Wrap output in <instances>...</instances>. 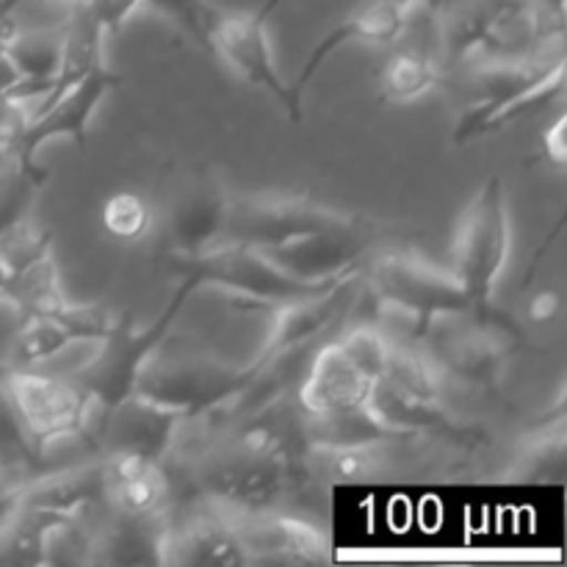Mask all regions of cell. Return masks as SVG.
<instances>
[{
  "label": "cell",
  "mask_w": 567,
  "mask_h": 567,
  "mask_svg": "<svg viewBox=\"0 0 567 567\" xmlns=\"http://www.w3.org/2000/svg\"><path fill=\"white\" fill-rule=\"evenodd\" d=\"M474 97L454 127V142H471L496 131L529 105H540L565 83V39L518 55L474 61L463 66Z\"/></svg>",
  "instance_id": "6da1fadb"
},
{
  "label": "cell",
  "mask_w": 567,
  "mask_h": 567,
  "mask_svg": "<svg viewBox=\"0 0 567 567\" xmlns=\"http://www.w3.org/2000/svg\"><path fill=\"white\" fill-rule=\"evenodd\" d=\"M166 269L197 288L214 286L241 302L266 305V308L319 297L347 277L360 275V271H352V275L330 277V280H305L277 264L269 252L247 247V244H219L203 252H169Z\"/></svg>",
  "instance_id": "7a4b0ae2"
},
{
  "label": "cell",
  "mask_w": 567,
  "mask_h": 567,
  "mask_svg": "<svg viewBox=\"0 0 567 567\" xmlns=\"http://www.w3.org/2000/svg\"><path fill=\"white\" fill-rule=\"evenodd\" d=\"M415 341L437 360L446 377H457L471 385H496L509 360L520 352L526 336L487 299L471 302L457 313L437 316Z\"/></svg>",
  "instance_id": "3957f363"
},
{
  "label": "cell",
  "mask_w": 567,
  "mask_h": 567,
  "mask_svg": "<svg viewBox=\"0 0 567 567\" xmlns=\"http://www.w3.org/2000/svg\"><path fill=\"white\" fill-rule=\"evenodd\" d=\"M194 291H199L194 282L181 280L175 297L147 327H133L120 321L116 330L105 341H100V352L78 374H72L81 391L92 399V424L120 408L127 396H133L138 377L147 369L150 358L158 352L161 343L166 341L183 305L192 299Z\"/></svg>",
  "instance_id": "277c9868"
},
{
  "label": "cell",
  "mask_w": 567,
  "mask_h": 567,
  "mask_svg": "<svg viewBox=\"0 0 567 567\" xmlns=\"http://www.w3.org/2000/svg\"><path fill=\"white\" fill-rule=\"evenodd\" d=\"M316 480L308 460L305 463H277L258 457L236 443L227 452H208L194 465L192 485L199 498L227 509L233 515H255L280 507L282 498Z\"/></svg>",
  "instance_id": "5b68a950"
},
{
  "label": "cell",
  "mask_w": 567,
  "mask_h": 567,
  "mask_svg": "<svg viewBox=\"0 0 567 567\" xmlns=\"http://www.w3.org/2000/svg\"><path fill=\"white\" fill-rule=\"evenodd\" d=\"M360 216L330 208L308 194L258 192L230 194L219 244H247L258 249H280L319 233L354 227Z\"/></svg>",
  "instance_id": "8992f818"
},
{
  "label": "cell",
  "mask_w": 567,
  "mask_h": 567,
  "mask_svg": "<svg viewBox=\"0 0 567 567\" xmlns=\"http://www.w3.org/2000/svg\"><path fill=\"white\" fill-rule=\"evenodd\" d=\"M258 365H227L214 358H183L166 365L147 363L136 382V396L186 421L225 413L241 402L258 380Z\"/></svg>",
  "instance_id": "52a82bcc"
},
{
  "label": "cell",
  "mask_w": 567,
  "mask_h": 567,
  "mask_svg": "<svg viewBox=\"0 0 567 567\" xmlns=\"http://www.w3.org/2000/svg\"><path fill=\"white\" fill-rule=\"evenodd\" d=\"M0 391L42 454L64 437H86L92 399L72 377L48 374L39 365H6Z\"/></svg>",
  "instance_id": "ba28073f"
},
{
  "label": "cell",
  "mask_w": 567,
  "mask_h": 567,
  "mask_svg": "<svg viewBox=\"0 0 567 567\" xmlns=\"http://www.w3.org/2000/svg\"><path fill=\"white\" fill-rule=\"evenodd\" d=\"M509 247H513V227H509L507 194H504L502 175H493L465 208L452 247V271L471 302L493 299L507 266Z\"/></svg>",
  "instance_id": "9c48e42d"
},
{
  "label": "cell",
  "mask_w": 567,
  "mask_h": 567,
  "mask_svg": "<svg viewBox=\"0 0 567 567\" xmlns=\"http://www.w3.org/2000/svg\"><path fill=\"white\" fill-rule=\"evenodd\" d=\"M369 288L382 308L399 310L419 324L415 336L432 319L468 308L471 297L452 269L435 266L424 255L393 249L369 260Z\"/></svg>",
  "instance_id": "30bf717a"
},
{
  "label": "cell",
  "mask_w": 567,
  "mask_h": 567,
  "mask_svg": "<svg viewBox=\"0 0 567 567\" xmlns=\"http://www.w3.org/2000/svg\"><path fill=\"white\" fill-rule=\"evenodd\" d=\"M282 0H264V6L247 11H221L214 6L208 25V50H214L241 81L266 89L280 100L291 122H302V111L293 105L291 89L282 81L271 53L269 20Z\"/></svg>",
  "instance_id": "8fae6325"
},
{
  "label": "cell",
  "mask_w": 567,
  "mask_h": 567,
  "mask_svg": "<svg viewBox=\"0 0 567 567\" xmlns=\"http://www.w3.org/2000/svg\"><path fill=\"white\" fill-rule=\"evenodd\" d=\"M120 83L122 75L111 72L100 61L81 81L66 86L55 97L44 100V109H39L37 116L28 120L20 144H17V161H20L22 169L42 172V166L37 164V153L50 138H72L75 144L86 142L89 122H92L94 111Z\"/></svg>",
  "instance_id": "7c38bea8"
},
{
  "label": "cell",
  "mask_w": 567,
  "mask_h": 567,
  "mask_svg": "<svg viewBox=\"0 0 567 567\" xmlns=\"http://www.w3.org/2000/svg\"><path fill=\"white\" fill-rule=\"evenodd\" d=\"M236 529L247 565H308L330 557V540L324 532L280 509L236 515Z\"/></svg>",
  "instance_id": "4fadbf2b"
},
{
  "label": "cell",
  "mask_w": 567,
  "mask_h": 567,
  "mask_svg": "<svg viewBox=\"0 0 567 567\" xmlns=\"http://www.w3.org/2000/svg\"><path fill=\"white\" fill-rule=\"evenodd\" d=\"M120 319L100 305L70 302L53 316L22 319L11 347V365H44L72 343H100L116 330Z\"/></svg>",
  "instance_id": "5bb4252c"
},
{
  "label": "cell",
  "mask_w": 567,
  "mask_h": 567,
  "mask_svg": "<svg viewBox=\"0 0 567 567\" xmlns=\"http://www.w3.org/2000/svg\"><path fill=\"white\" fill-rule=\"evenodd\" d=\"M415 11L404 9V6L388 3V0H363L360 9H354L352 14L343 22H338L332 31H327L319 39L313 50H310L308 61L299 70V75L288 83L291 89V100L299 111H302V97L308 83L313 81L316 72L321 70L327 59H330L336 50H341L343 44H396L404 33L410 31V20H413ZM305 114V111H302Z\"/></svg>",
  "instance_id": "9a60e30c"
},
{
  "label": "cell",
  "mask_w": 567,
  "mask_h": 567,
  "mask_svg": "<svg viewBox=\"0 0 567 567\" xmlns=\"http://www.w3.org/2000/svg\"><path fill=\"white\" fill-rule=\"evenodd\" d=\"M354 282H358V275L347 277V280L338 282L327 293H319V297L297 299V302L275 308L266 347L260 349L252 363L269 365L275 360L291 358V354H299L305 347H310L316 338L324 336V330H330L341 319L343 308L352 299Z\"/></svg>",
  "instance_id": "2e32d148"
},
{
  "label": "cell",
  "mask_w": 567,
  "mask_h": 567,
  "mask_svg": "<svg viewBox=\"0 0 567 567\" xmlns=\"http://www.w3.org/2000/svg\"><path fill=\"white\" fill-rule=\"evenodd\" d=\"M377 380L365 374L341 341H330L313 354L308 374L297 388V402L308 415L338 413V410L369 404Z\"/></svg>",
  "instance_id": "e0dca14e"
},
{
  "label": "cell",
  "mask_w": 567,
  "mask_h": 567,
  "mask_svg": "<svg viewBox=\"0 0 567 567\" xmlns=\"http://www.w3.org/2000/svg\"><path fill=\"white\" fill-rule=\"evenodd\" d=\"M103 504L122 515H169V476L164 463L138 454H103Z\"/></svg>",
  "instance_id": "ac0fdd59"
},
{
  "label": "cell",
  "mask_w": 567,
  "mask_h": 567,
  "mask_svg": "<svg viewBox=\"0 0 567 567\" xmlns=\"http://www.w3.org/2000/svg\"><path fill=\"white\" fill-rule=\"evenodd\" d=\"M305 435H308L310 452L388 446L391 441L402 437L393 426H388L385 421L377 415V410L371 408V404L338 410V413L308 415V419H305Z\"/></svg>",
  "instance_id": "d6986e66"
},
{
  "label": "cell",
  "mask_w": 567,
  "mask_h": 567,
  "mask_svg": "<svg viewBox=\"0 0 567 567\" xmlns=\"http://www.w3.org/2000/svg\"><path fill=\"white\" fill-rule=\"evenodd\" d=\"M446 380V371L437 365V360L424 347H419L415 341L391 338L380 382H385L388 388L413 399V402L437 404L443 396Z\"/></svg>",
  "instance_id": "ffe728a7"
},
{
  "label": "cell",
  "mask_w": 567,
  "mask_h": 567,
  "mask_svg": "<svg viewBox=\"0 0 567 567\" xmlns=\"http://www.w3.org/2000/svg\"><path fill=\"white\" fill-rule=\"evenodd\" d=\"M443 64L437 59L435 44L413 42L399 48L382 66V94L393 103H415L441 83Z\"/></svg>",
  "instance_id": "44dd1931"
},
{
  "label": "cell",
  "mask_w": 567,
  "mask_h": 567,
  "mask_svg": "<svg viewBox=\"0 0 567 567\" xmlns=\"http://www.w3.org/2000/svg\"><path fill=\"white\" fill-rule=\"evenodd\" d=\"M565 454H567V435H565V410L559 404L557 415L540 426L529 446L524 449L518 460L515 476L526 482H559L565 474Z\"/></svg>",
  "instance_id": "7402d4cb"
},
{
  "label": "cell",
  "mask_w": 567,
  "mask_h": 567,
  "mask_svg": "<svg viewBox=\"0 0 567 567\" xmlns=\"http://www.w3.org/2000/svg\"><path fill=\"white\" fill-rule=\"evenodd\" d=\"M103 227L116 241H142L153 227V208L136 192H116L103 203Z\"/></svg>",
  "instance_id": "603a6c76"
},
{
  "label": "cell",
  "mask_w": 567,
  "mask_h": 567,
  "mask_svg": "<svg viewBox=\"0 0 567 567\" xmlns=\"http://www.w3.org/2000/svg\"><path fill=\"white\" fill-rule=\"evenodd\" d=\"M142 9H150L161 20L172 22L199 48H208V25L214 14L210 0H144Z\"/></svg>",
  "instance_id": "cb8c5ba5"
},
{
  "label": "cell",
  "mask_w": 567,
  "mask_h": 567,
  "mask_svg": "<svg viewBox=\"0 0 567 567\" xmlns=\"http://www.w3.org/2000/svg\"><path fill=\"white\" fill-rule=\"evenodd\" d=\"M78 6H83L100 25V31L109 37V33H120V28L142 9L144 0H89V3Z\"/></svg>",
  "instance_id": "d4e9b609"
},
{
  "label": "cell",
  "mask_w": 567,
  "mask_h": 567,
  "mask_svg": "<svg viewBox=\"0 0 567 567\" xmlns=\"http://www.w3.org/2000/svg\"><path fill=\"white\" fill-rule=\"evenodd\" d=\"M543 150H546V158L551 161L557 169L567 166V114H559L551 125L543 133Z\"/></svg>",
  "instance_id": "484cf974"
},
{
  "label": "cell",
  "mask_w": 567,
  "mask_h": 567,
  "mask_svg": "<svg viewBox=\"0 0 567 567\" xmlns=\"http://www.w3.org/2000/svg\"><path fill=\"white\" fill-rule=\"evenodd\" d=\"M559 308H563V299H559L557 291H540L532 297L526 316H529L532 324H548V321L557 319Z\"/></svg>",
  "instance_id": "4316f807"
},
{
  "label": "cell",
  "mask_w": 567,
  "mask_h": 567,
  "mask_svg": "<svg viewBox=\"0 0 567 567\" xmlns=\"http://www.w3.org/2000/svg\"><path fill=\"white\" fill-rule=\"evenodd\" d=\"M14 282H17V271L11 269L9 260L0 255V302H9L11 291H14Z\"/></svg>",
  "instance_id": "83f0119b"
},
{
  "label": "cell",
  "mask_w": 567,
  "mask_h": 567,
  "mask_svg": "<svg viewBox=\"0 0 567 567\" xmlns=\"http://www.w3.org/2000/svg\"><path fill=\"white\" fill-rule=\"evenodd\" d=\"M388 3L404 6L410 11H437L446 0H388Z\"/></svg>",
  "instance_id": "f1b7e54d"
},
{
  "label": "cell",
  "mask_w": 567,
  "mask_h": 567,
  "mask_svg": "<svg viewBox=\"0 0 567 567\" xmlns=\"http://www.w3.org/2000/svg\"><path fill=\"white\" fill-rule=\"evenodd\" d=\"M44 3H61V0H44Z\"/></svg>",
  "instance_id": "f546056e"
}]
</instances>
